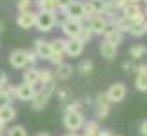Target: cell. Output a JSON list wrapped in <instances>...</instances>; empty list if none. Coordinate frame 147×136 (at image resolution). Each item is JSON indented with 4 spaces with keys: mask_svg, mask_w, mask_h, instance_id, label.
<instances>
[{
    "mask_svg": "<svg viewBox=\"0 0 147 136\" xmlns=\"http://www.w3.org/2000/svg\"><path fill=\"white\" fill-rule=\"evenodd\" d=\"M36 53L38 58H44V60H49V56L53 55V49H51V42H46L42 40V38H38L35 40V49H33Z\"/></svg>",
    "mask_w": 147,
    "mask_h": 136,
    "instance_id": "12",
    "label": "cell"
},
{
    "mask_svg": "<svg viewBox=\"0 0 147 136\" xmlns=\"http://www.w3.org/2000/svg\"><path fill=\"white\" fill-rule=\"evenodd\" d=\"M138 131H140V134H142V136H147V120H144L142 123H140V129H138Z\"/></svg>",
    "mask_w": 147,
    "mask_h": 136,
    "instance_id": "39",
    "label": "cell"
},
{
    "mask_svg": "<svg viewBox=\"0 0 147 136\" xmlns=\"http://www.w3.org/2000/svg\"><path fill=\"white\" fill-rule=\"evenodd\" d=\"M87 2H96V0H87Z\"/></svg>",
    "mask_w": 147,
    "mask_h": 136,
    "instance_id": "49",
    "label": "cell"
},
{
    "mask_svg": "<svg viewBox=\"0 0 147 136\" xmlns=\"http://www.w3.org/2000/svg\"><path fill=\"white\" fill-rule=\"evenodd\" d=\"M138 13H142V7H140V4H134V2H129L125 7L122 9V16H127L129 20L134 18Z\"/></svg>",
    "mask_w": 147,
    "mask_h": 136,
    "instance_id": "22",
    "label": "cell"
},
{
    "mask_svg": "<svg viewBox=\"0 0 147 136\" xmlns=\"http://www.w3.org/2000/svg\"><path fill=\"white\" fill-rule=\"evenodd\" d=\"M144 27H145V35H147V18H145V22H144Z\"/></svg>",
    "mask_w": 147,
    "mask_h": 136,
    "instance_id": "46",
    "label": "cell"
},
{
    "mask_svg": "<svg viewBox=\"0 0 147 136\" xmlns=\"http://www.w3.org/2000/svg\"><path fill=\"white\" fill-rule=\"evenodd\" d=\"M36 5L40 11H53V13H56V9H58V2L56 0H38Z\"/></svg>",
    "mask_w": 147,
    "mask_h": 136,
    "instance_id": "26",
    "label": "cell"
},
{
    "mask_svg": "<svg viewBox=\"0 0 147 136\" xmlns=\"http://www.w3.org/2000/svg\"><path fill=\"white\" fill-rule=\"evenodd\" d=\"M111 22L115 24V27H116L120 33H129V29H131V24H133V22L129 20L127 16H118L116 20H111Z\"/></svg>",
    "mask_w": 147,
    "mask_h": 136,
    "instance_id": "23",
    "label": "cell"
},
{
    "mask_svg": "<svg viewBox=\"0 0 147 136\" xmlns=\"http://www.w3.org/2000/svg\"><path fill=\"white\" fill-rule=\"evenodd\" d=\"M144 15H145V18H147V5H145V11H144Z\"/></svg>",
    "mask_w": 147,
    "mask_h": 136,
    "instance_id": "48",
    "label": "cell"
},
{
    "mask_svg": "<svg viewBox=\"0 0 147 136\" xmlns=\"http://www.w3.org/2000/svg\"><path fill=\"white\" fill-rule=\"evenodd\" d=\"M64 136H78V134H76V133H65Z\"/></svg>",
    "mask_w": 147,
    "mask_h": 136,
    "instance_id": "43",
    "label": "cell"
},
{
    "mask_svg": "<svg viewBox=\"0 0 147 136\" xmlns=\"http://www.w3.org/2000/svg\"><path fill=\"white\" fill-rule=\"evenodd\" d=\"M65 15V18H73V20H84V4L82 2H73L62 11Z\"/></svg>",
    "mask_w": 147,
    "mask_h": 136,
    "instance_id": "9",
    "label": "cell"
},
{
    "mask_svg": "<svg viewBox=\"0 0 147 136\" xmlns=\"http://www.w3.org/2000/svg\"><path fill=\"white\" fill-rule=\"evenodd\" d=\"M129 2H134V4H140V2H144V0H129Z\"/></svg>",
    "mask_w": 147,
    "mask_h": 136,
    "instance_id": "44",
    "label": "cell"
},
{
    "mask_svg": "<svg viewBox=\"0 0 147 136\" xmlns=\"http://www.w3.org/2000/svg\"><path fill=\"white\" fill-rule=\"evenodd\" d=\"M11 102H13V98H11V96L7 94V93H0V109H2V107H5V105H9Z\"/></svg>",
    "mask_w": 147,
    "mask_h": 136,
    "instance_id": "34",
    "label": "cell"
},
{
    "mask_svg": "<svg viewBox=\"0 0 147 136\" xmlns=\"http://www.w3.org/2000/svg\"><path fill=\"white\" fill-rule=\"evenodd\" d=\"M49 62L51 64H55V65H60L62 62H64V53H53L49 56Z\"/></svg>",
    "mask_w": 147,
    "mask_h": 136,
    "instance_id": "33",
    "label": "cell"
},
{
    "mask_svg": "<svg viewBox=\"0 0 147 136\" xmlns=\"http://www.w3.org/2000/svg\"><path fill=\"white\" fill-rule=\"evenodd\" d=\"M9 64L13 69H26L27 67V56L24 49H15L9 55Z\"/></svg>",
    "mask_w": 147,
    "mask_h": 136,
    "instance_id": "8",
    "label": "cell"
},
{
    "mask_svg": "<svg viewBox=\"0 0 147 136\" xmlns=\"http://www.w3.org/2000/svg\"><path fill=\"white\" fill-rule=\"evenodd\" d=\"M0 136H4V134H0Z\"/></svg>",
    "mask_w": 147,
    "mask_h": 136,
    "instance_id": "53",
    "label": "cell"
},
{
    "mask_svg": "<svg viewBox=\"0 0 147 136\" xmlns=\"http://www.w3.org/2000/svg\"><path fill=\"white\" fill-rule=\"evenodd\" d=\"M64 112H84V102L71 100L64 105Z\"/></svg>",
    "mask_w": 147,
    "mask_h": 136,
    "instance_id": "25",
    "label": "cell"
},
{
    "mask_svg": "<svg viewBox=\"0 0 147 136\" xmlns=\"http://www.w3.org/2000/svg\"><path fill=\"white\" fill-rule=\"evenodd\" d=\"M60 27H62V33H64L67 38H76L78 33H80V29L84 27V24H82V20L65 18V20H62Z\"/></svg>",
    "mask_w": 147,
    "mask_h": 136,
    "instance_id": "5",
    "label": "cell"
},
{
    "mask_svg": "<svg viewBox=\"0 0 147 136\" xmlns=\"http://www.w3.org/2000/svg\"><path fill=\"white\" fill-rule=\"evenodd\" d=\"M105 94H107V98H109L111 104H118V102H122L127 96V87H125V83H122V82L111 83V86L107 87Z\"/></svg>",
    "mask_w": 147,
    "mask_h": 136,
    "instance_id": "4",
    "label": "cell"
},
{
    "mask_svg": "<svg viewBox=\"0 0 147 136\" xmlns=\"http://www.w3.org/2000/svg\"><path fill=\"white\" fill-rule=\"evenodd\" d=\"M35 93H36L35 86H29V83H24V82L20 86H16V98L22 100V102H31Z\"/></svg>",
    "mask_w": 147,
    "mask_h": 136,
    "instance_id": "11",
    "label": "cell"
},
{
    "mask_svg": "<svg viewBox=\"0 0 147 136\" xmlns=\"http://www.w3.org/2000/svg\"><path fill=\"white\" fill-rule=\"evenodd\" d=\"M93 36H94V35H93V31L89 29V27H86V26H84L82 29H80V33H78V36H76V38H78V40H80L82 44H87V42L91 40Z\"/></svg>",
    "mask_w": 147,
    "mask_h": 136,
    "instance_id": "27",
    "label": "cell"
},
{
    "mask_svg": "<svg viewBox=\"0 0 147 136\" xmlns=\"http://www.w3.org/2000/svg\"><path fill=\"white\" fill-rule=\"evenodd\" d=\"M55 94L58 96V102H62V104H67V102L73 100V94H71V89L67 86H62V87H56L55 89Z\"/></svg>",
    "mask_w": 147,
    "mask_h": 136,
    "instance_id": "20",
    "label": "cell"
},
{
    "mask_svg": "<svg viewBox=\"0 0 147 136\" xmlns=\"http://www.w3.org/2000/svg\"><path fill=\"white\" fill-rule=\"evenodd\" d=\"M96 136H113V133L109 131V129H100Z\"/></svg>",
    "mask_w": 147,
    "mask_h": 136,
    "instance_id": "40",
    "label": "cell"
},
{
    "mask_svg": "<svg viewBox=\"0 0 147 136\" xmlns=\"http://www.w3.org/2000/svg\"><path fill=\"white\" fill-rule=\"evenodd\" d=\"M105 26H107V18L104 15H94L93 18H89V24H87V27L93 31V35H104Z\"/></svg>",
    "mask_w": 147,
    "mask_h": 136,
    "instance_id": "10",
    "label": "cell"
},
{
    "mask_svg": "<svg viewBox=\"0 0 147 136\" xmlns=\"http://www.w3.org/2000/svg\"><path fill=\"white\" fill-rule=\"evenodd\" d=\"M134 86L138 91L147 93V64H142L136 67V80H134Z\"/></svg>",
    "mask_w": 147,
    "mask_h": 136,
    "instance_id": "13",
    "label": "cell"
},
{
    "mask_svg": "<svg viewBox=\"0 0 147 136\" xmlns=\"http://www.w3.org/2000/svg\"><path fill=\"white\" fill-rule=\"evenodd\" d=\"M51 49H53V53H64L65 40H62V38H55V40H51Z\"/></svg>",
    "mask_w": 147,
    "mask_h": 136,
    "instance_id": "29",
    "label": "cell"
},
{
    "mask_svg": "<svg viewBox=\"0 0 147 136\" xmlns=\"http://www.w3.org/2000/svg\"><path fill=\"white\" fill-rule=\"evenodd\" d=\"M35 22H36V13H33V11H22L18 13L16 16V26L20 27V29H31V27H35Z\"/></svg>",
    "mask_w": 147,
    "mask_h": 136,
    "instance_id": "7",
    "label": "cell"
},
{
    "mask_svg": "<svg viewBox=\"0 0 147 136\" xmlns=\"http://www.w3.org/2000/svg\"><path fill=\"white\" fill-rule=\"evenodd\" d=\"M15 118H16V109H15V107L11 105V104L0 109V120H2V122L9 123V122H13Z\"/></svg>",
    "mask_w": 147,
    "mask_h": 136,
    "instance_id": "17",
    "label": "cell"
},
{
    "mask_svg": "<svg viewBox=\"0 0 147 136\" xmlns=\"http://www.w3.org/2000/svg\"><path fill=\"white\" fill-rule=\"evenodd\" d=\"M4 31V22H0V33Z\"/></svg>",
    "mask_w": 147,
    "mask_h": 136,
    "instance_id": "45",
    "label": "cell"
},
{
    "mask_svg": "<svg viewBox=\"0 0 147 136\" xmlns=\"http://www.w3.org/2000/svg\"><path fill=\"white\" fill-rule=\"evenodd\" d=\"M56 26V13L53 11H38L36 13V22H35V27L42 33H49L53 31Z\"/></svg>",
    "mask_w": 147,
    "mask_h": 136,
    "instance_id": "2",
    "label": "cell"
},
{
    "mask_svg": "<svg viewBox=\"0 0 147 136\" xmlns=\"http://www.w3.org/2000/svg\"><path fill=\"white\" fill-rule=\"evenodd\" d=\"M56 2H58V9H60V11H64L67 5L73 2V0H56Z\"/></svg>",
    "mask_w": 147,
    "mask_h": 136,
    "instance_id": "38",
    "label": "cell"
},
{
    "mask_svg": "<svg viewBox=\"0 0 147 136\" xmlns=\"http://www.w3.org/2000/svg\"><path fill=\"white\" fill-rule=\"evenodd\" d=\"M134 62H136V60H131V58H129L127 62H123V71H127V73H131V71H136V65H134Z\"/></svg>",
    "mask_w": 147,
    "mask_h": 136,
    "instance_id": "36",
    "label": "cell"
},
{
    "mask_svg": "<svg viewBox=\"0 0 147 136\" xmlns=\"http://www.w3.org/2000/svg\"><path fill=\"white\" fill-rule=\"evenodd\" d=\"M7 136H27V131L24 125H13L7 129Z\"/></svg>",
    "mask_w": 147,
    "mask_h": 136,
    "instance_id": "31",
    "label": "cell"
},
{
    "mask_svg": "<svg viewBox=\"0 0 147 136\" xmlns=\"http://www.w3.org/2000/svg\"><path fill=\"white\" fill-rule=\"evenodd\" d=\"M2 91H4V83L0 82V93H2Z\"/></svg>",
    "mask_w": 147,
    "mask_h": 136,
    "instance_id": "47",
    "label": "cell"
},
{
    "mask_svg": "<svg viewBox=\"0 0 147 136\" xmlns=\"http://www.w3.org/2000/svg\"><path fill=\"white\" fill-rule=\"evenodd\" d=\"M22 82L29 83V86H36L38 83V69L35 65H29L24 69V73H22Z\"/></svg>",
    "mask_w": 147,
    "mask_h": 136,
    "instance_id": "16",
    "label": "cell"
},
{
    "mask_svg": "<svg viewBox=\"0 0 147 136\" xmlns=\"http://www.w3.org/2000/svg\"><path fill=\"white\" fill-rule=\"evenodd\" d=\"M98 131H100L98 120H87V122H84V134H87V136H96Z\"/></svg>",
    "mask_w": 147,
    "mask_h": 136,
    "instance_id": "24",
    "label": "cell"
},
{
    "mask_svg": "<svg viewBox=\"0 0 147 136\" xmlns=\"http://www.w3.org/2000/svg\"><path fill=\"white\" fill-rule=\"evenodd\" d=\"M113 136H120V134H113Z\"/></svg>",
    "mask_w": 147,
    "mask_h": 136,
    "instance_id": "50",
    "label": "cell"
},
{
    "mask_svg": "<svg viewBox=\"0 0 147 136\" xmlns=\"http://www.w3.org/2000/svg\"><path fill=\"white\" fill-rule=\"evenodd\" d=\"M16 9H18V13L29 11L31 9V0H18V2H16Z\"/></svg>",
    "mask_w": 147,
    "mask_h": 136,
    "instance_id": "32",
    "label": "cell"
},
{
    "mask_svg": "<svg viewBox=\"0 0 147 136\" xmlns=\"http://www.w3.org/2000/svg\"><path fill=\"white\" fill-rule=\"evenodd\" d=\"M116 53H118V47L115 44H111V42H107L104 40L100 44V55H102V58H105V60H115L116 58Z\"/></svg>",
    "mask_w": 147,
    "mask_h": 136,
    "instance_id": "14",
    "label": "cell"
},
{
    "mask_svg": "<svg viewBox=\"0 0 147 136\" xmlns=\"http://www.w3.org/2000/svg\"><path fill=\"white\" fill-rule=\"evenodd\" d=\"M93 69H94V64H93V60H89V58H82L78 62V67H76V71L80 73V75H84V76L91 75Z\"/></svg>",
    "mask_w": 147,
    "mask_h": 136,
    "instance_id": "21",
    "label": "cell"
},
{
    "mask_svg": "<svg viewBox=\"0 0 147 136\" xmlns=\"http://www.w3.org/2000/svg\"><path fill=\"white\" fill-rule=\"evenodd\" d=\"M129 35H131V36H136V38L144 36V35H145V27H144V22H142V24H131V29H129Z\"/></svg>",
    "mask_w": 147,
    "mask_h": 136,
    "instance_id": "28",
    "label": "cell"
},
{
    "mask_svg": "<svg viewBox=\"0 0 147 136\" xmlns=\"http://www.w3.org/2000/svg\"><path fill=\"white\" fill-rule=\"evenodd\" d=\"M111 105H96V120H105L109 116Z\"/></svg>",
    "mask_w": 147,
    "mask_h": 136,
    "instance_id": "30",
    "label": "cell"
},
{
    "mask_svg": "<svg viewBox=\"0 0 147 136\" xmlns=\"http://www.w3.org/2000/svg\"><path fill=\"white\" fill-rule=\"evenodd\" d=\"M84 112H64V127L69 133H76L84 127Z\"/></svg>",
    "mask_w": 147,
    "mask_h": 136,
    "instance_id": "3",
    "label": "cell"
},
{
    "mask_svg": "<svg viewBox=\"0 0 147 136\" xmlns=\"http://www.w3.org/2000/svg\"><path fill=\"white\" fill-rule=\"evenodd\" d=\"M147 55V45L144 44H134L131 49H129V56H131V60H140L144 58Z\"/></svg>",
    "mask_w": 147,
    "mask_h": 136,
    "instance_id": "19",
    "label": "cell"
},
{
    "mask_svg": "<svg viewBox=\"0 0 147 136\" xmlns=\"http://www.w3.org/2000/svg\"><path fill=\"white\" fill-rule=\"evenodd\" d=\"M55 82L53 83H46V86H42L40 89H36V93L35 96H33V100H31V109L33 111H42L44 107H46L49 104V100H51V96L55 94Z\"/></svg>",
    "mask_w": 147,
    "mask_h": 136,
    "instance_id": "1",
    "label": "cell"
},
{
    "mask_svg": "<svg viewBox=\"0 0 147 136\" xmlns=\"http://www.w3.org/2000/svg\"><path fill=\"white\" fill-rule=\"evenodd\" d=\"M36 136H51V134H49V133H46V131H42V133H38Z\"/></svg>",
    "mask_w": 147,
    "mask_h": 136,
    "instance_id": "42",
    "label": "cell"
},
{
    "mask_svg": "<svg viewBox=\"0 0 147 136\" xmlns=\"http://www.w3.org/2000/svg\"><path fill=\"white\" fill-rule=\"evenodd\" d=\"M56 80L55 78V71L51 69H38V83H42V86H46V83H53Z\"/></svg>",
    "mask_w": 147,
    "mask_h": 136,
    "instance_id": "18",
    "label": "cell"
},
{
    "mask_svg": "<svg viewBox=\"0 0 147 136\" xmlns=\"http://www.w3.org/2000/svg\"><path fill=\"white\" fill-rule=\"evenodd\" d=\"M84 45L78 38H67L65 40V49H64V55L71 56V58H76V56H80L84 53Z\"/></svg>",
    "mask_w": 147,
    "mask_h": 136,
    "instance_id": "6",
    "label": "cell"
},
{
    "mask_svg": "<svg viewBox=\"0 0 147 136\" xmlns=\"http://www.w3.org/2000/svg\"><path fill=\"white\" fill-rule=\"evenodd\" d=\"M71 76H73V65L65 64V62H62L60 65H56V71H55V78H56V80L65 82V80H69Z\"/></svg>",
    "mask_w": 147,
    "mask_h": 136,
    "instance_id": "15",
    "label": "cell"
},
{
    "mask_svg": "<svg viewBox=\"0 0 147 136\" xmlns=\"http://www.w3.org/2000/svg\"><path fill=\"white\" fill-rule=\"evenodd\" d=\"M5 125H7V123L0 120V134H4V131H5Z\"/></svg>",
    "mask_w": 147,
    "mask_h": 136,
    "instance_id": "41",
    "label": "cell"
},
{
    "mask_svg": "<svg viewBox=\"0 0 147 136\" xmlns=\"http://www.w3.org/2000/svg\"><path fill=\"white\" fill-rule=\"evenodd\" d=\"M144 2H145V5H147V0H144Z\"/></svg>",
    "mask_w": 147,
    "mask_h": 136,
    "instance_id": "51",
    "label": "cell"
},
{
    "mask_svg": "<svg viewBox=\"0 0 147 136\" xmlns=\"http://www.w3.org/2000/svg\"><path fill=\"white\" fill-rule=\"evenodd\" d=\"M129 4V0H113V7H115V9H123V7H125V5Z\"/></svg>",
    "mask_w": 147,
    "mask_h": 136,
    "instance_id": "37",
    "label": "cell"
},
{
    "mask_svg": "<svg viewBox=\"0 0 147 136\" xmlns=\"http://www.w3.org/2000/svg\"><path fill=\"white\" fill-rule=\"evenodd\" d=\"M82 136H87V134H82Z\"/></svg>",
    "mask_w": 147,
    "mask_h": 136,
    "instance_id": "52",
    "label": "cell"
},
{
    "mask_svg": "<svg viewBox=\"0 0 147 136\" xmlns=\"http://www.w3.org/2000/svg\"><path fill=\"white\" fill-rule=\"evenodd\" d=\"M26 56H27V65H35L36 64L38 56H36L35 51H26Z\"/></svg>",
    "mask_w": 147,
    "mask_h": 136,
    "instance_id": "35",
    "label": "cell"
}]
</instances>
